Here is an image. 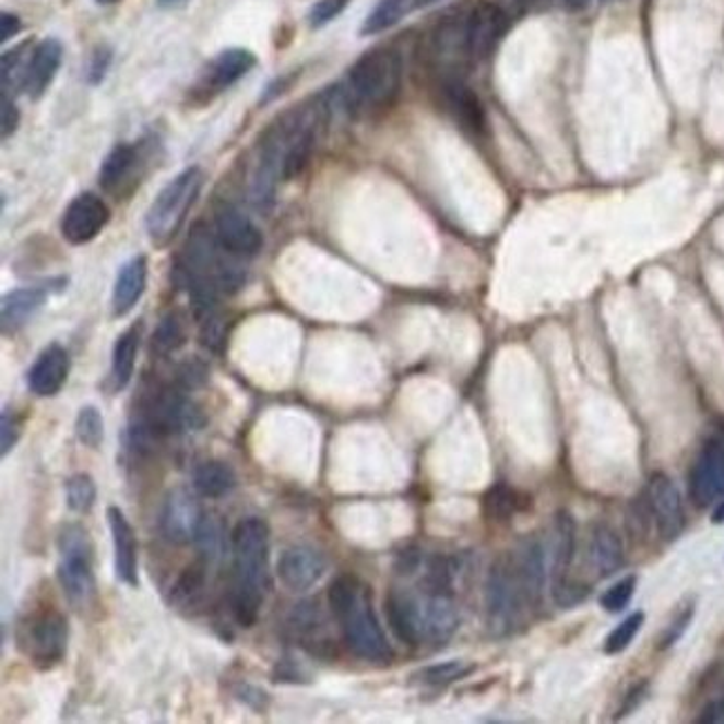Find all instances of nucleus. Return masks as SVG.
Listing matches in <instances>:
<instances>
[{"instance_id":"42","label":"nucleus","mask_w":724,"mask_h":724,"mask_svg":"<svg viewBox=\"0 0 724 724\" xmlns=\"http://www.w3.org/2000/svg\"><path fill=\"white\" fill-rule=\"evenodd\" d=\"M691 618H693V610L687 608V610L683 613V616H680L672 627H668V631H666V636H664V640H662V646H672V644H676V642L683 638V633L687 631Z\"/></svg>"},{"instance_id":"5","label":"nucleus","mask_w":724,"mask_h":724,"mask_svg":"<svg viewBox=\"0 0 724 724\" xmlns=\"http://www.w3.org/2000/svg\"><path fill=\"white\" fill-rule=\"evenodd\" d=\"M205 183V173L199 165H190L181 170L173 181H167L163 190L152 201L145 212V233L150 241L158 248L170 244L197 203Z\"/></svg>"},{"instance_id":"17","label":"nucleus","mask_w":724,"mask_h":724,"mask_svg":"<svg viewBox=\"0 0 724 724\" xmlns=\"http://www.w3.org/2000/svg\"><path fill=\"white\" fill-rule=\"evenodd\" d=\"M325 573L323 555L310 546H295L282 553L276 562V575L282 584L295 593L308 591Z\"/></svg>"},{"instance_id":"3","label":"nucleus","mask_w":724,"mask_h":724,"mask_svg":"<svg viewBox=\"0 0 724 724\" xmlns=\"http://www.w3.org/2000/svg\"><path fill=\"white\" fill-rule=\"evenodd\" d=\"M328 604L340 622L348 649L370 662L393 657L385 633L375 616L370 591L355 575H340L328 589Z\"/></svg>"},{"instance_id":"1","label":"nucleus","mask_w":724,"mask_h":724,"mask_svg":"<svg viewBox=\"0 0 724 724\" xmlns=\"http://www.w3.org/2000/svg\"><path fill=\"white\" fill-rule=\"evenodd\" d=\"M268 524L246 518L233 533V591L230 606L237 625L250 629L263 606L268 589Z\"/></svg>"},{"instance_id":"39","label":"nucleus","mask_w":724,"mask_h":724,"mask_svg":"<svg viewBox=\"0 0 724 724\" xmlns=\"http://www.w3.org/2000/svg\"><path fill=\"white\" fill-rule=\"evenodd\" d=\"M109 66H111V49L105 47V45H98V47L94 49V54H92V59H90L87 81H90L92 85H98V83L105 79Z\"/></svg>"},{"instance_id":"11","label":"nucleus","mask_w":724,"mask_h":724,"mask_svg":"<svg viewBox=\"0 0 724 724\" xmlns=\"http://www.w3.org/2000/svg\"><path fill=\"white\" fill-rule=\"evenodd\" d=\"M214 235L221 248L233 257H254L263 248V235L235 205H223L214 216Z\"/></svg>"},{"instance_id":"30","label":"nucleus","mask_w":724,"mask_h":724,"mask_svg":"<svg viewBox=\"0 0 724 724\" xmlns=\"http://www.w3.org/2000/svg\"><path fill=\"white\" fill-rule=\"evenodd\" d=\"M207 567H210V560H205V557H201V562L188 567L177 584L173 586V600L181 606L186 604H192L205 589V578H207Z\"/></svg>"},{"instance_id":"12","label":"nucleus","mask_w":724,"mask_h":724,"mask_svg":"<svg viewBox=\"0 0 724 724\" xmlns=\"http://www.w3.org/2000/svg\"><path fill=\"white\" fill-rule=\"evenodd\" d=\"M141 170L143 161L139 147L132 143H119L105 156L98 170V183L109 197L126 199L139 186Z\"/></svg>"},{"instance_id":"27","label":"nucleus","mask_w":724,"mask_h":724,"mask_svg":"<svg viewBox=\"0 0 724 724\" xmlns=\"http://www.w3.org/2000/svg\"><path fill=\"white\" fill-rule=\"evenodd\" d=\"M192 484L201 497L216 499V497L228 495L237 486V475L230 464L221 462V460H210L194 468Z\"/></svg>"},{"instance_id":"37","label":"nucleus","mask_w":724,"mask_h":724,"mask_svg":"<svg viewBox=\"0 0 724 724\" xmlns=\"http://www.w3.org/2000/svg\"><path fill=\"white\" fill-rule=\"evenodd\" d=\"M636 584H638L636 575H627V578H622L620 582L613 584V586L600 597L602 608H606L608 613H620L622 608H627L629 602H631V597H633V593H636Z\"/></svg>"},{"instance_id":"31","label":"nucleus","mask_w":724,"mask_h":724,"mask_svg":"<svg viewBox=\"0 0 724 724\" xmlns=\"http://www.w3.org/2000/svg\"><path fill=\"white\" fill-rule=\"evenodd\" d=\"M518 511V492L507 484H495L484 495V513L492 522H507Z\"/></svg>"},{"instance_id":"18","label":"nucleus","mask_w":724,"mask_h":724,"mask_svg":"<svg viewBox=\"0 0 724 724\" xmlns=\"http://www.w3.org/2000/svg\"><path fill=\"white\" fill-rule=\"evenodd\" d=\"M107 524L115 546V571L126 586H139V544L132 524L119 507L107 509Z\"/></svg>"},{"instance_id":"25","label":"nucleus","mask_w":724,"mask_h":724,"mask_svg":"<svg viewBox=\"0 0 724 724\" xmlns=\"http://www.w3.org/2000/svg\"><path fill=\"white\" fill-rule=\"evenodd\" d=\"M139 344H141V323L130 325L117 340L115 351H111V370H109V381L115 390H123L132 381Z\"/></svg>"},{"instance_id":"40","label":"nucleus","mask_w":724,"mask_h":724,"mask_svg":"<svg viewBox=\"0 0 724 724\" xmlns=\"http://www.w3.org/2000/svg\"><path fill=\"white\" fill-rule=\"evenodd\" d=\"M19 437H21V422L14 417V413L5 411L3 413V449H0V451H3V458L10 455V451L16 446Z\"/></svg>"},{"instance_id":"44","label":"nucleus","mask_w":724,"mask_h":724,"mask_svg":"<svg viewBox=\"0 0 724 724\" xmlns=\"http://www.w3.org/2000/svg\"><path fill=\"white\" fill-rule=\"evenodd\" d=\"M698 722H702V724H720V722H724V696L717 698V700H713L711 704H707L704 711L700 713Z\"/></svg>"},{"instance_id":"47","label":"nucleus","mask_w":724,"mask_h":724,"mask_svg":"<svg viewBox=\"0 0 724 724\" xmlns=\"http://www.w3.org/2000/svg\"><path fill=\"white\" fill-rule=\"evenodd\" d=\"M158 8H179L183 3H188V0H156Z\"/></svg>"},{"instance_id":"2","label":"nucleus","mask_w":724,"mask_h":724,"mask_svg":"<svg viewBox=\"0 0 724 724\" xmlns=\"http://www.w3.org/2000/svg\"><path fill=\"white\" fill-rule=\"evenodd\" d=\"M404 83V61L395 47H375L361 54L346 76L342 103L355 119L385 115L400 98Z\"/></svg>"},{"instance_id":"35","label":"nucleus","mask_w":724,"mask_h":724,"mask_svg":"<svg viewBox=\"0 0 724 724\" xmlns=\"http://www.w3.org/2000/svg\"><path fill=\"white\" fill-rule=\"evenodd\" d=\"M76 439L87 446V449H98L103 443V417L94 406H83L76 415Z\"/></svg>"},{"instance_id":"36","label":"nucleus","mask_w":724,"mask_h":724,"mask_svg":"<svg viewBox=\"0 0 724 724\" xmlns=\"http://www.w3.org/2000/svg\"><path fill=\"white\" fill-rule=\"evenodd\" d=\"M642 622H644V613L638 610V613H633V616H629L622 625H618L610 631V636L604 642V653H608V655L622 653L636 640L638 631L642 629Z\"/></svg>"},{"instance_id":"29","label":"nucleus","mask_w":724,"mask_h":724,"mask_svg":"<svg viewBox=\"0 0 724 724\" xmlns=\"http://www.w3.org/2000/svg\"><path fill=\"white\" fill-rule=\"evenodd\" d=\"M183 344H186L183 317L179 312H167L158 321V325L152 334V353L158 357H167L175 351H179Z\"/></svg>"},{"instance_id":"48","label":"nucleus","mask_w":724,"mask_h":724,"mask_svg":"<svg viewBox=\"0 0 724 724\" xmlns=\"http://www.w3.org/2000/svg\"><path fill=\"white\" fill-rule=\"evenodd\" d=\"M96 3L98 5H115V3H119V0H96Z\"/></svg>"},{"instance_id":"28","label":"nucleus","mask_w":724,"mask_h":724,"mask_svg":"<svg viewBox=\"0 0 724 724\" xmlns=\"http://www.w3.org/2000/svg\"><path fill=\"white\" fill-rule=\"evenodd\" d=\"M415 10H422L419 0H379L361 25V36H377L390 27H395Z\"/></svg>"},{"instance_id":"26","label":"nucleus","mask_w":724,"mask_h":724,"mask_svg":"<svg viewBox=\"0 0 724 724\" xmlns=\"http://www.w3.org/2000/svg\"><path fill=\"white\" fill-rule=\"evenodd\" d=\"M385 616L388 625L404 644L417 646V625H415V606L411 591H390L385 597Z\"/></svg>"},{"instance_id":"24","label":"nucleus","mask_w":724,"mask_h":724,"mask_svg":"<svg viewBox=\"0 0 724 724\" xmlns=\"http://www.w3.org/2000/svg\"><path fill=\"white\" fill-rule=\"evenodd\" d=\"M589 560L600 578L616 573L625 562V546L620 535L608 524H597L589 539Z\"/></svg>"},{"instance_id":"15","label":"nucleus","mask_w":724,"mask_h":724,"mask_svg":"<svg viewBox=\"0 0 724 724\" xmlns=\"http://www.w3.org/2000/svg\"><path fill=\"white\" fill-rule=\"evenodd\" d=\"M646 499L660 535L666 539H676L685 526L683 499L676 484L662 473L653 475L646 488Z\"/></svg>"},{"instance_id":"46","label":"nucleus","mask_w":724,"mask_h":724,"mask_svg":"<svg viewBox=\"0 0 724 724\" xmlns=\"http://www.w3.org/2000/svg\"><path fill=\"white\" fill-rule=\"evenodd\" d=\"M713 524H724V499H720V505L713 509V518H711Z\"/></svg>"},{"instance_id":"14","label":"nucleus","mask_w":724,"mask_h":724,"mask_svg":"<svg viewBox=\"0 0 724 724\" xmlns=\"http://www.w3.org/2000/svg\"><path fill=\"white\" fill-rule=\"evenodd\" d=\"M689 492L698 507H709L724 495V446L707 443L689 473Z\"/></svg>"},{"instance_id":"23","label":"nucleus","mask_w":724,"mask_h":724,"mask_svg":"<svg viewBox=\"0 0 724 724\" xmlns=\"http://www.w3.org/2000/svg\"><path fill=\"white\" fill-rule=\"evenodd\" d=\"M147 286V259L143 254L126 261L111 288V314L126 317L141 301Z\"/></svg>"},{"instance_id":"13","label":"nucleus","mask_w":724,"mask_h":724,"mask_svg":"<svg viewBox=\"0 0 724 724\" xmlns=\"http://www.w3.org/2000/svg\"><path fill=\"white\" fill-rule=\"evenodd\" d=\"M205 515L201 513L199 501L188 490H173L165 499L161 513L163 535L175 544H190L197 539Z\"/></svg>"},{"instance_id":"34","label":"nucleus","mask_w":724,"mask_h":724,"mask_svg":"<svg viewBox=\"0 0 724 724\" xmlns=\"http://www.w3.org/2000/svg\"><path fill=\"white\" fill-rule=\"evenodd\" d=\"M27 45L29 43H23L16 49L3 54V66H0V74H3V94H10V87H14V85H19L23 90V79H25L27 61H29Z\"/></svg>"},{"instance_id":"38","label":"nucleus","mask_w":724,"mask_h":724,"mask_svg":"<svg viewBox=\"0 0 724 724\" xmlns=\"http://www.w3.org/2000/svg\"><path fill=\"white\" fill-rule=\"evenodd\" d=\"M351 0H317V3L310 8L308 12V23L312 29L325 27L328 23H332L337 16L344 14V10L348 8Z\"/></svg>"},{"instance_id":"41","label":"nucleus","mask_w":724,"mask_h":724,"mask_svg":"<svg viewBox=\"0 0 724 724\" xmlns=\"http://www.w3.org/2000/svg\"><path fill=\"white\" fill-rule=\"evenodd\" d=\"M19 121H21L19 107L8 94H3V121H0V134H3V139H10L16 132Z\"/></svg>"},{"instance_id":"32","label":"nucleus","mask_w":724,"mask_h":724,"mask_svg":"<svg viewBox=\"0 0 724 724\" xmlns=\"http://www.w3.org/2000/svg\"><path fill=\"white\" fill-rule=\"evenodd\" d=\"M473 668L475 666L464 662V660H451V662H441V664H432V666L422 668L419 678H422V683H426L430 687H446V685L466 678L473 672Z\"/></svg>"},{"instance_id":"16","label":"nucleus","mask_w":724,"mask_h":724,"mask_svg":"<svg viewBox=\"0 0 724 724\" xmlns=\"http://www.w3.org/2000/svg\"><path fill=\"white\" fill-rule=\"evenodd\" d=\"M575 520L571 513L560 511L555 515L553 522V535H550V591L553 595L560 593L565 586H569L571 580V567H573V557H575Z\"/></svg>"},{"instance_id":"19","label":"nucleus","mask_w":724,"mask_h":724,"mask_svg":"<svg viewBox=\"0 0 724 724\" xmlns=\"http://www.w3.org/2000/svg\"><path fill=\"white\" fill-rule=\"evenodd\" d=\"M441 98L453 121L471 137L486 134V111L479 96L460 79H449L441 85Z\"/></svg>"},{"instance_id":"33","label":"nucleus","mask_w":724,"mask_h":724,"mask_svg":"<svg viewBox=\"0 0 724 724\" xmlns=\"http://www.w3.org/2000/svg\"><path fill=\"white\" fill-rule=\"evenodd\" d=\"M66 495H68V507L74 513H87L92 511L96 501V484L87 473H76L74 477L68 479Z\"/></svg>"},{"instance_id":"9","label":"nucleus","mask_w":724,"mask_h":724,"mask_svg":"<svg viewBox=\"0 0 724 724\" xmlns=\"http://www.w3.org/2000/svg\"><path fill=\"white\" fill-rule=\"evenodd\" d=\"M254 66H257V56L250 49L244 47L223 49L210 63H205L197 81L194 94H201V98H212L223 90L233 87L239 79L252 72Z\"/></svg>"},{"instance_id":"10","label":"nucleus","mask_w":724,"mask_h":724,"mask_svg":"<svg viewBox=\"0 0 724 724\" xmlns=\"http://www.w3.org/2000/svg\"><path fill=\"white\" fill-rule=\"evenodd\" d=\"M109 223V207L92 192L79 194L66 210L61 221V233L68 244L83 246L96 239Z\"/></svg>"},{"instance_id":"20","label":"nucleus","mask_w":724,"mask_h":724,"mask_svg":"<svg viewBox=\"0 0 724 724\" xmlns=\"http://www.w3.org/2000/svg\"><path fill=\"white\" fill-rule=\"evenodd\" d=\"M70 375V355L61 344H49L32 364L27 385L38 397H54L61 393Z\"/></svg>"},{"instance_id":"6","label":"nucleus","mask_w":724,"mask_h":724,"mask_svg":"<svg viewBox=\"0 0 724 724\" xmlns=\"http://www.w3.org/2000/svg\"><path fill=\"white\" fill-rule=\"evenodd\" d=\"M56 575H59L61 589L74 608L83 610L92 606L96 597L94 544L87 529L81 524H68L59 535V569H56Z\"/></svg>"},{"instance_id":"4","label":"nucleus","mask_w":724,"mask_h":724,"mask_svg":"<svg viewBox=\"0 0 724 724\" xmlns=\"http://www.w3.org/2000/svg\"><path fill=\"white\" fill-rule=\"evenodd\" d=\"M535 602L520 573L513 550L497 557L486 582V616L495 636L513 633Z\"/></svg>"},{"instance_id":"7","label":"nucleus","mask_w":724,"mask_h":724,"mask_svg":"<svg viewBox=\"0 0 724 724\" xmlns=\"http://www.w3.org/2000/svg\"><path fill=\"white\" fill-rule=\"evenodd\" d=\"M16 646L38 672L59 666L68 653V620L63 613L51 604L32 610L16 629Z\"/></svg>"},{"instance_id":"21","label":"nucleus","mask_w":724,"mask_h":724,"mask_svg":"<svg viewBox=\"0 0 724 724\" xmlns=\"http://www.w3.org/2000/svg\"><path fill=\"white\" fill-rule=\"evenodd\" d=\"M66 278H56V282L32 286V288H16L3 297V334L19 332L47 301L51 293H61L66 288Z\"/></svg>"},{"instance_id":"43","label":"nucleus","mask_w":724,"mask_h":724,"mask_svg":"<svg viewBox=\"0 0 724 724\" xmlns=\"http://www.w3.org/2000/svg\"><path fill=\"white\" fill-rule=\"evenodd\" d=\"M21 29H23V23L16 14H10V12L0 14V43L12 40Z\"/></svg>"},{"instance_id":"45","label":"nucleus","mask_w":724,"mask_h":724,"mask_svg":"<svg viewBox=\"0 0 724 724\" xmlns=\"http://www.w3.org/2000/svg\"><path fill=\"white\" fill-rule=\"evenodd\" d=\"M565 3H567L569 10H573V12H582V10L591 8V5L595 3V0H565Z\"/></svg>"},{"instance_id":"22","label":"nucleus","mask_w":724,"mask_h":724,"mask_svg":"<svg viewBox=\"0 0 724 724\" xmlns=\"http://www.w3.org/2000/svg\"><path fill=\"white\" fill-rule=\"evenodd\" d=\"M63 61V45L56 38L40 40L34 51L29 54L25 79H23V92L38 100L51 85L56 72H59Z\"/></svg>"},{"instance_id":"8","label":"nucleus","mask_w":724,"mask_h":724,"mask_svg":"<svg viewBox=\"0 0 724 724\" xmlns=\"http://www.w3.org/2000/svg\"><path fill=\"white\" fill-rule=\"evenodd\" d=\"M511 14L492 0H482L460 21V51L471 61H486L507 36Z\"/></svg>"}]
</instances>
